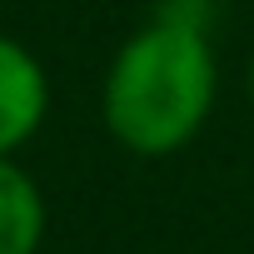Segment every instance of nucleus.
<instances>
[{
  "instance_id": "f257e3e1",
  "label": "nucleus",
  "mask_w": 254,
  "mask_h": 254,
  "mask_svg": "<svg viewBox=\"0 0 254 254\" xmlns=\"http://www.w3.org/2000/svg\"><path fill=\"white\" fill-rule=\"evenodd\" d=\"M219 60L199 0H160L105 70L100 115L115 145L140 160L185 150L214 110Z\"/></svg>"
},
{
  "instance_id": "f03ea898",
  "label": "nucleus",
  "mask_w": 254,
  "mask_h": 254,
  "mask_svg": "<svg viewBox=\"0 0 254 254\" xmlns=\"http://www.w3.org/2000/svg\"><path fill=\"white\" fill-rule=\"evenodd\" d=\"M50 110V80L30 45L0 30V155H15L35 140Z\"/></svg>"
},
{
  "instance_id": "7ed1b4c3",
  "label": "nucleus",
  "mask_w": 254,
  "mask_h": 254,
  "mask_svg": "<svg viewBox=\"0 0 254 254\" xmlns=\"http://www.w3.org/2000/svg\"><path fill=\"white\" fill-rule=\"evenodd\" d=\"M45 239V199L40 185L0 155V254H35Z\"/></svg>"
},
{
  "instance_id": "20e7f679",
  "label": "nucleus",
  "mask_w": 254,
  "mask_h": 254,
  "mask_svg": "<svg viewBox=\"0 0 254 254\" xmlns=\"http://www.w3.org/2000/svg\"><path fill=\"white\" fill-rule=\"evenodd\" d=\"M249 95H254V65H249Z\"/></svg>"
}]
</instances>
